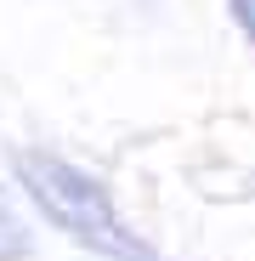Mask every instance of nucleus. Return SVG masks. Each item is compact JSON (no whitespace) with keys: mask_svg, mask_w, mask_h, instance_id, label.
<instances>
[{"mask_svg":"<svg viewBox=\"0 0 255 261\" xmlns=\"http://www.w3.org/2000/svg\"><path fill=\"white\" fill-rule=\"evenodd\" d=\"M12 170H17L23 193L40 204V216H46L63 239H74L79 250H91L102 261H159L153 244L119 216L114 193L91 176V170H79L74 159H63L51 148H17Z\"/></svg>","mask_w":255,"mask_h":261,"instance_id":"f257e3e1","label":"nucleus"},{"mask_svg":"<svg viewBox=\"0 0 255 261\" xmlns=\"http://www.w3.org/2000/svg\"><path fill=\"white\" fill-rule=\"evenodd\" d=\"M29 255V227L17 222V210L0 199V261H23Z\"/></svg>","mask_w":255,"mask_h":261,"instance_id":"f03ea898","label":"nucleus"},{"mask_svg":"<svg viewBox=\"0 0 255 261\" xmlns=\"http://www.w3.org/2000/svg\"><path fill=\"white\" fill-rule=\"evenodd\" d=\"M233 23H238L244 34H255V6H249V0H233Z\"/></svg>","mask_w":255,"mask_h":261,"instance_id":"7ed1b4c3","label":"nucleus"}]
</instances>
